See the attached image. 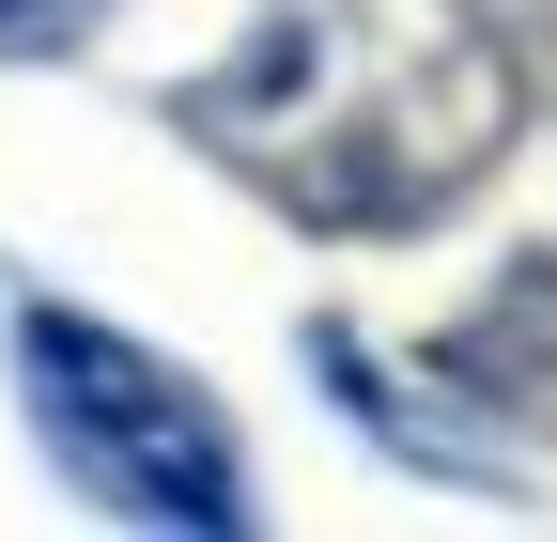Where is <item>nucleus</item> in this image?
<instances>
[{
	"instance_id": "nucleus-2",
	"label": "nucleus",
	"mask_w": 557,
	"mask_h": 542,
	"mask_svg": "<svg viewBox=\"0 0 557 542\" xmlns=\"http://www.w3.org/2000/svg\"><path fill=\"white\" fill-rule=\"evenodd\" d=\"M16 387H32L62 481H78L94 512H124V527H186V542L248 527V465H233L218 387H186L156 342H124V325L32 295V310H16Z\"/></svg>"
},
{
	"instance_id": "nucleus-4",
	"label": "nucleus",
	"mask_w": 557,
	"mask_h": 542,
	"mask_svg": "<svg viewBox=\"0 0 557 542\" xmlns=\"http://www.w3.org/2000/svg\"><path fill=\"white\" fill-rule=\"evenodd\" d=\"M511 32H542V47H557V0H511Z\"/></svg>"
},
{
	"instance_id": "nucleus-1",
	"label": "nucleus",
	"mask_w": 557,
	"mask_h": 542,
	"mask_svg": "<svg viewBox=\"0 0 557 542\" xmlns=\"http://www.w3.org/2000/svg\"><path fill=\"white\" fill-rule=\"evenodd\" d=\"M171 124L310 233H434L511 156L527 62L480 0H263Z\"/></svg>"
},
{
	"instance_id": "nucleus-3",
	"label": "nucleus",
	"mask_w": 557,
	"mask_h": 542,
	"mask_svg": "<svg viewBox=\"0 0 557 542\" xmlns=\"http://www.w3.org/2000/svg\"><path fill=\"white\" fill-rule=\"evenodd\" d=\"M109 16V0H0V47H16V62H47V47H78Z\"/></svg>"
}]
</instances>
